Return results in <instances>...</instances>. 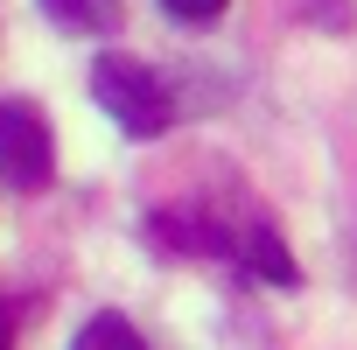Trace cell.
<instances>
[{
	"instance_id": "cell-4",
	"label": "cell",
	"mask_w": 357,
	"mask_h": 350,
	"mask_svg": "<svg viewBox=\"0 0 357 350\" xmlns=\"http://www.w3.org/2000/svg\"><path fill=\"white\" fill-rule=\"evenodd\" d=\"M119 8H126V0H43V15L56 29H70V36H105L119 22Z\"/></svg>"
},
{
	"instance_id": "cell-6",
	"label": "cell",
	"mask_w": 357,
	"mask_h": 350,
	"mask_svg": "<svg viewBox=\"0 0 357 350\" xmlns=\"http://www.w3.org/2000/svg\"><path fill=\"white\" fill-rule=\"evenodd\" d=\"M77 343H140V336H133V322L98 315V322H84V329H77Z\"/></svg>"
},
{
	"instance_id": "cell-1",
	"label": "cell",
	"mask_w": 357,
	"mask_h": 350,
	"mask_svg": "<svg viewBox=\"0 0 357 350\" xmlns=\"http://www.w3.org/2000/svg\"><path fill=\"white\" fill-rule=\"evenodd\" d=\"M91 98H98V105L119 119V133H133V140H161V133L175 126V98H168L161 70H147V63H133V56H98Z\"/></svg>"
},
{
	"instance_id": "cell-2",
	"label": "cell",
	"mask_w": 357,
	"mask_h": 350,
	"mask_svg": "<svg viewBox=\"0 0 357 350\" xmlns=\"http://www.w3.org/2000/svg\"><path fill=\"white\" fill-rule=\"evenodd\" d=\"M0 175L15 190H50L56 183V133L36 98H0Z\"/></svg>"
},
{
	"instance_id": "cell-7",
	"label": "cell",
	"mask_w": 357,
	"mask_h": 350,
	"mask_svg": "<svg viewBox=\"0 0 357 350\" xmlns=\"http://www.w3.org/2000/svg\"><path fill=\"white\" fill-rule=\"evenodd\" d=\"M0 336H8V315H0Z\"/></svg>"
},
{
	"instance_id": "cell-5",
	"label": "cell",
	"mask_w": 357,
	"mask_h": 350,
	"mask_svg": "<svg viewBox=\"0 0 357 350\" xmlns=\"http://www.w3.org/2000/svg\"><path fill=\"white\" fill-rule=\"evenodd\" d=\"M161 8H168L175 22H183V29H211V22L231 8V0H161Z\"/></svg>"
},
{
	"instance_id": "cell-3",
	"label": "cell",
	"mask_w": 357,
	"mask_h": 350,
	"mask_svg": "<svg viewBox=\"0 0 357 350\" xmlns=\"http://www.w3.org/2000/svg\"><path fill=\"white\" fill-rule=\"evenodd\" d=\"M225 238H231V252H238L252 273H266V280H294V259H287V245L273 238V225H231Z\"/></svg>"
}]
</instances>
